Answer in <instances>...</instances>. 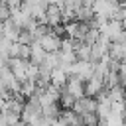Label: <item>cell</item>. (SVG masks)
<instances>
[{
    "label": "cell",
    "mask_w": 126,
    "mask_h": 126,
    "mask_svg": "<svg viewBox=\"0 0 126 126\" xmlns=\"http://www.w3.org/2000/svg\"><path fill=\"white\" fill-rule=\"evenodd\" d=\"M59 120H61L65 126H83V118H81L77 112H73V110H61Z\"/></svg>",
    "instance_id": "9"
},
{
    "label": "cell",
    "mask_w": 126,
    "mask_h": 126,
    "mask_svg": "<svg viewBox=\"0 0 126 126\" xmlns=\"http://www.w3.org/2000/svg\"><path fill=\"white\" fill-rule=\"evenodd\" d=\"M65 91H67L75 100H79V98L85 96V81H83L81 77H77V75H71V77L67 79Z\"/></svg>",
    "instance_id": "5"
},
{
    "label": "cell",
    "mask_w": 126,
    "mask_h": 126,
    "mask_svg": "<svg viewBox=\"0 0 126 126\" xmlns=\"http://www.w3.org/2000/svg\"><path fill=\"white\" fill-rule=\"evenodd\" d=\"M20 32H22V28L10 18V20H6L4 24H2V35L6 37V39H10V41H18V37H20Z\"/></svg>",
    "instance_id": "8"
},
{
    "label": "cell",
    "mask_w": 126,
    "mask_h": 126,
    "mask_svg": "<svg viewBox=\"0 0 126 126\" xmlns=\"http://www.w3.org/2000/svg\"><path fill=\"white\" fill-rule=\"evenodd\" d=\"M41 116H43V106L39 104L37 96H30V98H26L24 108H22V122H24L26 126H33Z\"/></svg>",
    "instance_id": "1"
},
{
    "label": "cell",
    "mask_w": 126,
    "mask_h": 126,
    "mask_svg": "<svg viewBox=\"0 0 126 126\" xmlns=\"http://www.w3.org/2000/svg\"><path fill=\"white\" fill-rule=\"evenodd\" d=\"M104 93V79L98 77V75H93L91 79L85 81V96H91V98H96L98 94Z\"/></svg>",
    "instance_id": "3"
},
{
    "label": "cell",
    "mask_w": 126,
    "mask_h": 126,
    "mask_svg": "<svg viewBox=\"0 0 126 126\" xmlns=\"http://www.w3.org/2000/svg\"><path fill=\"white\" fill-rule=\"evenodd\" d=\"M118 85L126 91V59L120 61V65H118Z\"/></svg>",
    "instance_id": "11"
},
{
    "label": "cell",
    "mask_w": 126,
    "mask_h": 126,
    "mask_svg": "<svg viewBox=\"0 0 126 126\" xmlns=\"http://www.w3.org/2000/svg\"><path fill=\"white\" fill-rule=\"evenodd\" d=\"M73 112H77L79 116H85V114H96V98H91V96H83L79 100H75Z\"/></svg>",
    "instance_id": "4"
},
{
    "label": "cell",
    "mask_w": 126,
    "mask_h": 126,
    "mask_svg": "<svg viewBox=\"0 0 126 126\" xmlns=\"http://www.w3.org/2000/svg\"><path fill=\"white\" fill-rule=\"evenodd\" d=\"M98 32H100V35H102L104 39H108V41L112 43V41H116V39L122 35L124 30H122V24H120L118 20H108Z\"/></svg>",
    "instance_id": "2"
},
{
    "label": "cell",
    "mask_w": 126,
    "mask_h": 126,
    "mask_svg": "<svg viewBox=\"0 0 126 126\" xmlns=\"http://www.w3.org/2000/svg\"><path fill=\"white\" fill-rule=\"evenodd\" d=\"M8 69L14 73V77H16L20 83H24V81H26L28 61H24V59H20V57H14V59H10V61H8Z\"/></svg>",
    "instance_id": "7"
},
{
    "label": "cell",
    "mask_w": 126,
    "mask_h": 126,
    "mask_svg": "<svg viewBox=\"0 0 126 126\" xmlns=\"http://www.w3.org/2000/svg\"><path fill=\"white\" fill-rule=\"evenodd\" d=\"M8 61H10V57H8L6 53H2V51H0V69L8 67Z\"/></svg>",
    "instance_id": "12"
},
{
    "label": "cell",
    "mask_w": 126,
    "mask_h": 126,
    "mask_svg": "<svg viewBox=\"0 0 126 126\" xmlns=\"http://www.w3.org/2000/svg\"><path fill=\"white\" fill-rule=\"evenodd\" d=\"M45 55H47L45 49H43L37 41H33V43H32V59H30V61L35 63V65H41V61L45 59Z\"/></svg>",
    "instance_id": "10"
},
{
    "label": "cell",
    "mask_w": 126,
    "mask_h": 126,
    "mask_svg": "<svg viewBox=\"0 0 126 126\" xmlns=\"http://www.w3.org/2000/svg\"><path fill=\"white\" fill-rule=\"evenodd\" d=\"M37 43L45 49V53H57V51H59V47H61V37L51 30V32H49L47 35H43Z\"/></svg>",
    "instance_id": "6"
}]
</instances>
